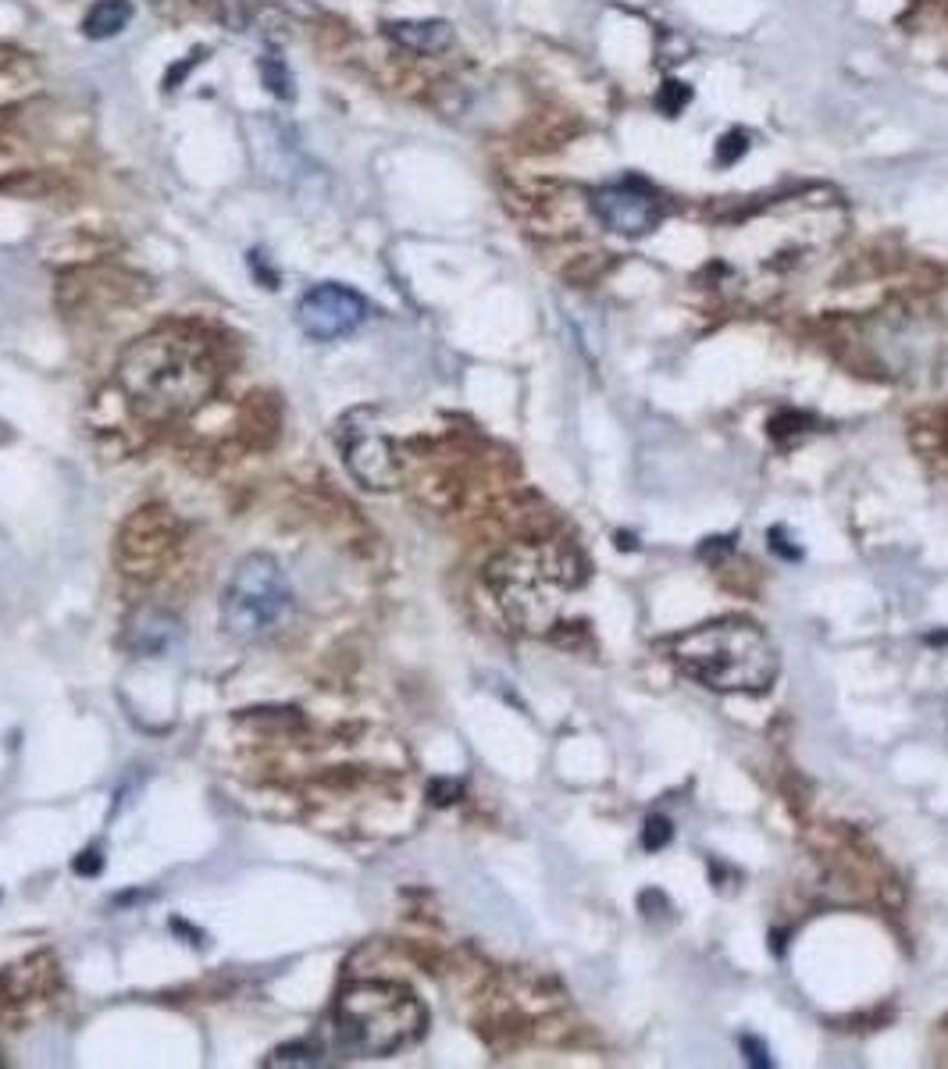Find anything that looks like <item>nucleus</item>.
I'll use <instances>...</instances> for the list:
<instances>
[{
	"instance_id": "obj_1",
	"label": "nucleus",
	"mask_w": 948,
	"mask_h": 1069,
	"mask_svg": "<svg viewBox=\"0 0 948 1069\" xmlns=\"http://www.w3.org/2000/svg\"><path fill=\"white\" fill-rule=\"evenodd\" d=\"M218 371L193 335L150 332L118 360V385L147 421H175L211 396Z\"/></svg>"
},
{
	"instance_id": "obj_2",
	"label": "nucleus",
	"mask_w": 948,
	"mask_h": 1069,
	"mask_svg": "<svg viewBox=\"0 0 948 1069\" xmlns=\"http://www.w3.org/2000/svg\"><path fill=\"white\" fill-rule=\"evenodd\" d=\"M663 653L685 678L720 695H763L781 670V656L767 631L742 617L681 631L663 642Z\"/></svg>"
},
{
	"instance_id": "obj_3",
	"label": "nucleus",
	"mask_w": 948,
	"mask_h": 1069,
	"mask_svg": "<svg viewBox=\"0 0 948 1069\" xmlns=\"http://www.w3.org/2000/svg\"><path fill=\"white\" fill-rule=\"evenodd\" d=\"M489 585L510 624L528 635H549L585 588V564L560 542H524L492 560Z\"/></svg>"
},
{
	"instance_id": "obj_4",
	"label": "nucleus",
	"mask_w": 948,
	"mask_h": 1069,
	"mask_svg": "<svg viewBox=\"0 0 948 1069\" xmlns=\"http://www.w3.org/2000/svg\"><path fill=\"white\" fill-rule=\"evenodd\" d=\"M428 1012L414 991L393 980H364L339 995L332 1034L353 1059H385L425 1034Z\"/></svg>"
},
{
	"instance_id": "obj_5",
	"label": "nucleus",
	"mask_w": 948,
	"mask_h": 1069,
	"mask_svg": "<svg viewBox=\"0 0 948 1069\" xmlns=\"http://www.w3.org/2000/svg\"><path fill=\"white\" fill-rule=\"evenodd\" d=\"M293 610L296 596L286 571L264 553L246 556L232 571L225 596H221V624L232 638H243V642H261L278 628H286L293 621Z\"/></svg>"
},
{
	"instance_id": "obj_6",
	"label": "nucleus",
	"mask_w": 948,
	"mask_h": 1069,
	"mask_svg": "<svg viewBox=\"0 0 948 1069\" xmlns=\"http://www.w3.org/2000/svg\"><path fill=\"white\" fill-rule=\"evenodd\" d=\"M371 318V303L350 286L321 282L307 289L296 303V325L314 343H336L357 332Z\"/></svg>"
},
{
	"instance_id": "obj_7",
	"label": "nucleus",
	"mask_w": 948,
	"mask_h": 1069,
	"mask_svg": "<svg viewBox=\"0 0 948 1069\" xmlns=\"http://www.w3.org/2000/svg\"><path fill=\"white\" fill-rule=\"evenodd\" d=\"M592 211H596L603 229L624 239L649 236L663 218L660 200L646 186H635V182H617V186L596 189L592 193Z\"/></svg>"
},
{
	"instance_id": "obj_8",
	"label": "nucleus",
	"mask_w": 948,
	"mask_h": 1069,
	"mask_svg": "<svg viewBox=\"0 0 948 1069\" xmlns=\"http://www.w3.org/2000/svg\"><path fill=\"white\" fill-rule=\"evenodd\" d=\"M343 453H346V467H350L360 485H368L375 492L400 485L403 471H400V460H396V449L375 425H353V421H346Z\"/></svg>"
},
{
	"instance_id": "obj_9",
	"label": "nucleus",
	"mask_w": 948,
	"mask_h": 1069,
	"mask_svg": "<svg viewBox=\"0 0 948 1069\" xmlns=\"http://www.w3.org/2000/svg\"><path fill=\"white\" fill-rule=\"evenodd\" d=\"M179 635H182L179 621L168 617V613H157V610L139 613L136 621L129 624L132 649H136V653H147V656H164L175 642H179Z\"/></svg>"
},
{
	"instance_id": "obj_10",
	"label": "nucleus",
	"mask_w": 948,
	"mask_h": 1069,
	"mask_svg": "<svg viewBox=\"0 0 948 1069\" xmlns=\"http://www.w3.org/2000/svg\"><path fill=\"white\" fill-rule=\"evenodd\" d=\"M385 36L396 40L400 47L414 50V54H442V50L453 43L450 22H439V18H425V22H389L385 25Z\"/></svg>"
},
{
	"instance_id": "obj_11",
	"label": "nucleus",
	"mask_w": 948,
	"mask_h": 1069,
	"mask_svg": "<svg viewBox=\"0 0 948 1069\" xmlns=\"http://www.w3.org/2000/svg\"><path fill=\"white\" fill-rule=\"evenodd\" d=\"M129 18H132L129 0H97L86 11V18H82V33L90 36V40H111V36H118L129 25Z\"/></svg>"
},
{
	"instance_id": "obj_12",
	"label": "nucleus",
	"mask_w": 948,
	"mask_h": 1069,
	"mask_svg": "<svg viewBox=\"0 0 948 1069\" xmlns=\"http://www.w3.org/2000/svg\"><path fill=\"white\" fill-rule=\"evenodd\" d=\"M264 1066H268V1069H275V1066H282V1069H293V1066L318 1069V1066H325V1055H321L314 1045H282V1048H275L268 1059H264Z\"/></svg>"
},
{
	"instance_id": "obj_13",
	"label": "nucleus",
	"mask_w": 948,
	"mask_h": 1069,
	"mask_svg": "<svg viewBox=\"0 0 948 1069\" xmlns=\"http://www.w3.org/2000/svg\"><path fill=\"white\" fill-rule=\"evenodd\" d=\"M261 79L275 97L293 100V75H289V68L282 58H261Z\"/></svg>"
},
{
	"instance_id": "obj_14",
	"label": "nucleus",
	"mask_w": 948,
	"mask_h": 1069,
	"mask_svg": "<svg viewBox=\"0 0 948 1069\" xmlns=\"http://www.w3.org/2000/svg\"><path fill=\"white\" fill-rule=\"evenodd\" d=\"M671 841V820L667 817H649L646 820V831H642V845H646L649 852L663 849Z\"/></svg>"
},
{
	"instance_id": "obj_15",
	"label": "nucleus",
	"mask_w": 948,
	"mask_h": 1069,
	"mask_svg": "<svg viewBox=\"0 0 948 1069\" xmlns=\"http://www.w3.org/2000/svg\"><path fill=\"white\" fill-rule=\"evenodd\" d=\"M685 100H688V90H681V82H667V90L660 93V107H667V111H681Z\"/></svg>"
},
{
	"instance_id": "obj_16",
	"label": "nucleus",
	"mask_w": 948,
	"mask_h": 1069,
	"mask_svg": "<svg viewBox=\"0 0 948 1069\" xmlns=\"http://www.w3.org/2000/svg\"><path fill=\"white\" fill-rule=\"evenodd\" d=\"M742 1048H745V1062H752V1066H763V1069L770 1066L767 1048H763L760 1041H756V1037H742Z\"/></svg>"
}]
</instances>
